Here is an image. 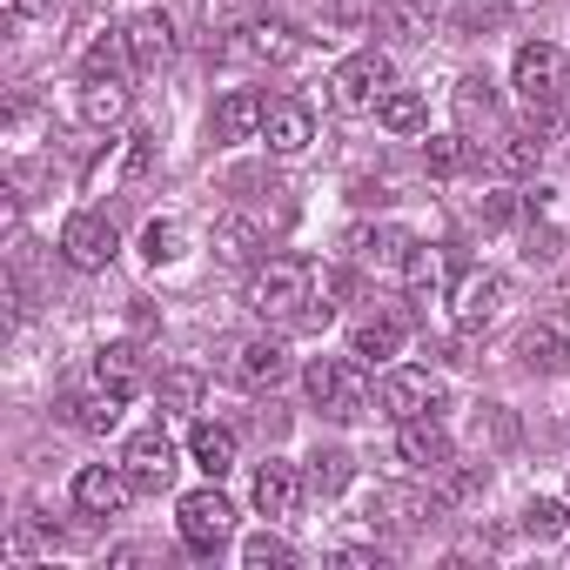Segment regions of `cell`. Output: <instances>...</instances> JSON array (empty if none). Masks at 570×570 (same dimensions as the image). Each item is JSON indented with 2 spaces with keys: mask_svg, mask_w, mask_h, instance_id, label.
<instances>
[{
  "mask_svg": "<svg viewBox=\"0 0 570 570\" xmlns=\"http://www.w3.org/2000/svg\"><path fill=\"white\" fill-rule=\"evenodd\" d=\"M316 303V268L303 255H268L248 268V309L275 330H296L303 309Z\"/></svg>",
  "mask_w": 570,
  "mask_h": 570,
  "instance_id": "cell-1",
  "label": "cell"
},
{
  "mask_svg": "<svg viewBox=\"0 0 570 570\" xmlns=\"http://www.w3.org/2000/svg\"><path fill=\"white\" fill-rule=\"evenodd\" d=\"M303 390H309V403H316L330 423H356V416L370 410V376H363L356 356H316V363L303 370Z\"/></svg>",
  "mask_w": 570,
  "mask_h": 570,
  "instance_id": "cell-2",
  "label": "cell"
},
{
  "mask_svg": "<svg viewBox=\"0 0 570 570\" xmlns=\"http://www.w3.org/2000/svg\"><path fill=\"white\" fill-rule=\"evenodd\" d=\"M510 88H517V101H523L537 121H550V115L563 108V95H570V61H563L550 41H530V48H517Z\"/></svg>",
  "mask_w": 570,
  "mask_h": 570,
  "instance_id": "cell-3",
  "label": "cell"
},
{
  "mask_svg": "<svg viewBox=\"0 0 570 570\" xmlns=\"http://www.w3.org/2000/svg\"><path fill=\"white\" fill-rule=\"evenodd\" d=\"M396 88V68H390V55L383 48H356L350 61H336V75H330V108L336 115H376V101Z\"/></svg>",
  "mask_w": 570,
  "mask_h": 570,
  "instance_id": "cell-4",
  "label": "cell"
},
{
  "mask_svg": "<svg viewBox=\"0 0 570 570\" xmlns=\"http://www.w3.org/2000/svg\"><path fill=\"white\" fill-rule=\"evenodd\" d=\"M175 523H181V543H188L195 557H215V550L228 543V530H235V503L208 483V490H188V497L175 503Z\"/></svg>",
  "mask_w": 570,
  "mask_h": 570,
  "instance_id": "cell-5",
  "label": "cell"
},
{
  "mask_svg": "<svg viewBox=\"0 0 570 570\" xmlns=\"http://www.w3.org/2000/svg\"><path fill=\"white\" fill-rule=\"evenodd\" d=\"M443 510H450V497H436V490H410V483H383V490L370 497V523H376V530H390V537L430 530Z\"/></svg>",
  "mask_w": 570,
  "mask_h": 570,
  "instance_id": "cell-6",
  "label": "cell"
},
{
  "mask_svg": "<svg viewBox=\"0 0 570 570\" xmlns=\"http://www.w3.org/2000/svg\"><path fill=\"white\" fill-rule=\"evenodd\" d=\"M61 255H68L81 275H95V268H108V262L121 255V228H115L108 215H95V208H75V215L61 222Z\"/></svg>",
  "mask_w": 570,
  "mask_h": 570,
  "instance_id": "cell-7",
  "label": "cell"
},
{
  "mask_svg": "<svg viewBox=\"0 0 570 570\" xmlns=\"http://www.w3.org/2000/svg\"><path fill=\"white\" fill-rule=\"evenodd\" d=\"M396 463H403L410 476H443V470L456 463V443H450L443 416H410V423H396Z\"/></svg>",
  "mask_w": 570,
  "mask_h": 570,
  "instance_id": "cell-8",
  "label": "cell"
},
{
  "mask_svg": "<svg viewBox=\"0 0 570 570\" xmlns=\"http://www.w3.org/2000/svg\"><path fill=\"white\" fill-rule=\"evenodd\" d=\"M376 403H383V416H396V423H410V416H443V410H450V396H443V383H436L430 370H390L383 390H376Z\"/></svg>",
  "mask_w": 570,
  "mask_h": 570,
  "instance_id": "cell-9",
  "label": "cell"
},
{
  "mask_svg": "<svg viewBox=\"0 0 570 570\" xmlns=\"http://www.w3.org/2000/svg\"><path fill=\"white\" fill-rule=\"evenodd\" d=\"M503 303H510V282H503L497 268H463V275H456L450 309H456V323H463V330L497 323V316H503Z\"/></svg>",
  "mask_w": 570,
  "mask_h": 570,
  "instance_id": "cell-10",
  "label": "cell"
},
{
  "mask_svg": "<svg viewBox=\"0 0 570 570\" xmlns=\"http://www.w3.org/2000/svg\"><path fill=\"white\" fill-rule=\"evenodd\" d=\"M410 255H416V235H403V228H390V222H383V228L363 222V228L350 235V262L370 268V275H403Z\"/></svg>",
  "mask_w": 570,
  "mask_h": 570,
  "instance_id": "cell-11",
  "label": "cell"
},
{
  "mask_svg": "<svg viewBox=\"0 0 570 570\" xmlns=\"http://www.w3.org/2000/svg\"><path fill=\"white\" fill-rule=\"evenodd\" d=\"M121 470L135 476V490H168L175 483V443H168V430L155 423V430H135L128 436V450H121Z\"/></svg>",
  "mask_w": 570,
  "mask_h": 570,
  "instance_id": "cell-12",
  "label": "cell"
},
{
  "mask_svg": "<svg viewBox=\"0 0 570 570\" xmlns=\"http://www.w3.org/2000/svg\"><path fill=\"white\" fill-rule=\"evenodd\" d=\"M128 497H135V476H128L121 463H88V470L75 476V510H81V517H121Z\"/></svg>",
  "mask_w": 570,
  "mask_h": 570,
  "instance_id": "cell-13",
  "label": "cell"
},
{
  "mask_svg": "<svg viewBox=\"0 0 570 570\" xmlns=\"http://www.w3.org/2000/svg\"><path fill=\"white\" fill-rule=\"evenodd\" d=\"M262 141H268V155H303L316 141V108L296 95H275L262 115Z\"/></svg>",
  "mask_w": 570,
  "mask_h": 570,
  "instance_id": "cell-14",
  "label": "cell"
},
{
  "mask_svg": "<svg viewBox=\"0 0 570 570\" xmlns=\"http://www.w3.org/2000/svg\"><path fill=\"white\" fill-rule=\"evenodd\" d=\"M242 41H228L235 55H248V61H268V68H296L303 55H309V41L289 28V21H248V28H235Z\"/></svg>",
  "mask_w": 570,
  "mask_h": 570,
  "instance_id": "cell-15",
  "label": "cell"
},
{
  "mask_svg": "<svg viewBox=\"0 0 570 570\" xmlns=\"http://www.w3.org/2000/svg\"><path fill=\"white\" fill-rule=\"evenodd\" d=\"M228 376L242 390H275L282 376H289V350H282V336H248L235 356H228Z\"/></svg>",
  "mask_w": 570,
  "mask_h": 570,
  "instance_id": "cell-16",
  "label": "cell"
},
{
  "mask_svg": "<svg viewBox=\"0 0 570 570\" xmlns=\"http://www.w3.org/2000/svg\"><path fill=\"white\" fill-rule=\"evenodd\" d=\"M262 115H268V101H262L255 88H228V95L215 101V115H208V135H215L222 148L255 141V135H262Z\"/></svg>",
  "mask_w": 570,
  "mask_h": 570,
  "instance_id": "cell-17",
  "label": "cell"
},
{
  "mask_svg": "<svg viewBox=\"0 0 570 570\" xmlns=\"http://www.w3.org/2000/svg\"><path fill=\"white\" fill-rule=\"evenodd\" d=\"M128 55H135L141 75H161V68L175 61V21H168L161 8L135 14V21H128Z\"/></svg>",
  "mask_w": 570,
  "mask_h": 570,
  "instance_id": "cell-18",
  "label": "cell"
},
{
  "mask_svg": "<svg viewBox=\"0 0 570 570\" xmlns=\"http://www.w3.org/2000/svg\"><path fill=\"white\" fill-rule=\"evenodd\" d=\"M403 336H410V323H403L396 309H383V316H363V323L350 330V356H356L363 370H383V363L403 350Z\"/></svg>",
  "mask_w": 570,
  "mask_h": 570,
  "instance_id": "cell-19",
  "label": "cell"
},
{
  "mask_svg": "<svg viewBox=\"0 0 570 570\" xmlns=\"http://www.w3.org/2000/svg\"><path fill=\"white\" fill-rule=\"evenodd\" d=\"M95 383H101L108 396H121V403H135V396L148 390V356H141L135 343H108V350L95 356Z\"/></svg>",
  "mask_w": 570,
  "mask_h": 570,
  "instance_id": "cell-20",
  "label": "cell"
},
{
  "mask_svg": "<svg viewBox=\"0 0 570 570\" xmlns=\"http://www.w3.org/2000/svg\"><path fill=\"white\" fill-rule=\"evenodd\" d=\"M450 14V0H383L376 8V28L396 35V41H430Z\"/></svg>",
  "mask_w": 570,
  "mask_h": 570,
  "instance_id": "cell-21",
  "label": "cell"
},
{
  "mask_svg": "<svg viewBox=\"0 0 570 570\" xmlns=\"http://www.w3.org/2000/svg\"><path fill=\"white\" fill-rule=\"evenodd\" d=\"M303 490H309V476H303L296 463H262V470H255V510H262V517H296Z\"/></svg>",
  "mask_w": 570,
  "mask_h": 570,
  "instance_id": "cell-22",
  "label": "cell"
},
{
  "mask_svg": "<svg viewBox=\"0 0 570 570\" xmlns=\"http://www.w3.org/2000/svg\"><path fill=\"white\" fill-rule=\"evenodd\" d=\"M235 430L228 423H195L188 430V456H195V470H208V483H222L228 470H235Z\"/></svg>",
  "mask_w": 570,
  "mask_h": 570,
  "instance_id": "cell-23",
  "label": "cell"
},
{
  "mask_svg": "<svg viewBox=\"0 0 570 570\" xmlns=\"http://www.w3.org/2000/svg\"><path fill=\"white\" fill-rule=\"evenodd\" d=\"M450 268H456V248H416L403 282H410V303H436L450 289Z\"/></svg>",
  "mask_w": 570,
  "mask_h": 570,
  "instance_id": "cell-24",
  "label": "cell"
},
{
  "mask_svg": "<svg viewBox=\"0 0 570 570\" xmlns=\"http://www.w3.org/2000/svg\"><path fill=\"white\" fill-rule=\"evenodd\" d=\"M517 356H523V370H537V376H563V370H570V343H563L550 323L523 330V336H517Z\"/></svg>",
  "mask_w": 570,
  "mask_h": 570,
  "instance_id": "cell-25",
  "label": "cell"
},
{
  "mask_svg": "<svg viewBox=\"0 0 570 570\" xmlns=\"http://www.w3.org/2000/svg\"><path fill=\"white\" fill-rule=\"evenodd\" d=\"M128 75H141L135 55H128V35H101V41L81 55V81H128Z\"/></svg>",
  "mask_w": 570,
  "mask_h": 570,
  "instance_id": "cell-26",
  "label": "cell"
},
{
  "mask_svg": "<svg viewBox=\"0 0 570 570\" xmlns=\"http://www.w3.org/2000/svg\"><path fill=\"white\" fill-rule=\"evenodd\" d=\"M81 121L88 128L128 121V81H81Z\"/></svg>",
  "mask_w": 570,
  "mask_h": 570,
  "instance_id": "cell-27",
  "label": "cell"
},
{
  "mask_svg": "<svg viewBox=\"0 0 570 570\" xmlns=\"http://www.w3.org/2000/svg\"><path fill=\"white\" fill-rule=\"evenodd\" d=\"M376 128H390V135H423V128H430L423 95H416V88H390V95L376 101Z\"/></svg>",
  "mask_w": 570,
  "mask_h": 570,
  "instance_id": "cell-28",
  "label": "cell"
},
{
  "mask_svg": "<svg viewBox=\"0 0 570 570\" xmlns=\"http://www.w3.org/2000/svg\"><path fill=\"white\" fill-rule=\"evenodd\" d=\"M262 242H268V228H262L255 215H222V222H215V248H222V262H255Z\"/></svg>",
  "mask_w": 570,
  "mask_h": 570,
  "instance_id": "cell-29",
  "label": "cell"
},
{
  "mask_svg": "<svg viewBox=\"0 0 570 570\" xmlns=\"http://www.w3.org/2000/svg\"><path fill=\"white\" fill-rule=\"evenodd\" d=\"M497 161H503L510 175H537V168H543V121H530V128H510V135L497 141Z\"/></svg>",
  "mask_w": 570,
  "mask_h": 570,
  "instance_id": "cell-30",
  "label": "cell"
},
{
  "mask_svg": "<svg viewBox=\"0 0 570 570\" xmlns=\"http://www.w3.org/2000/svg\"><path fill=\"white\" fill-rule=\"evenodd\" d=\"M470 161H476L470 135H430V141H423V168H430V175H443V181H450V175H463Z\"/></svg>",
  "mask_w": 570,
  "mask_h": 570,
  "instance_id": "cell-31",
  "label": "cell"
},
{
  "mask_svg": "<svg viewBox=\"0 0 570 570\" xmlns=\"http://www.w3.org/2000/svg\"><path fill=\"white\" fill-rule=\"evenodd\" d=\"M303 476H309V490H316V497H343V490H350V476H356V463H350V450H316Z\"/></svg>",
  "mask_w": 570,
  "mask_h": 570,
  "instance_id": "cell-32",
  "label": "cell"
},
{
  "mask_svg": "<svg viewBox=\"0 0 570 570\" xmlns=\"http://www.w3.org/2000/svg\"><path fill=\"white\" fill-rule=\"evenodd\" d=\"M115 416H121V396H108V390H95V396H75V403H68V423H75V430H88V436H108V430H115Z\"/></svg>",
  "mask_w": 570,
  "mask_h": 570,
  "instance_id": "cell-33",
  "label": "cell"
},
{
  "mask_svg": "<svg viewBox=\"0 0 570 570\" xmlns=\"http://www.w3.org/2000/svg\"><path fill=\"white\" fill-rule=\"evenodd\" d=\"M570 530V497L557 503V497H537V503H523V537H537V543H557Z\"/></svg>",
  "mask_w": 570,
  "mask_h": 570,
  "instance_id": "cell-34",
  "label": "cell"
},
{
  "mask_svg": "<svg viewBox=\"0 0 570 570\" xmlns=\"http://www.w3.org/2000/svg\"><path fill=\"white\" fill-rule=\"evenodd\" d=\"M155 396H161L168 416H188V410H202V376H195V370H161Z\"/></svg>",
  "mask_w": 570,
  "mask_h": 570,
  "instance_id": "cell-35",
  "label": "cell"
},
{
  "mask_svg": "<svg viewBox=\"0 0 570 570\" xmlns=\"http://www.w3.org/2000/svg\"><path fill=\"white\" fill-rule=\"evenodd\" d=\"M456 115H463V128L497 121V95H490V81H483V75H463V81H456Z\"/></svg>",
  "mask_w": 570,
  "mask_h": 570,
  "instance_id": "cell-36",
  "label": "cell"
},
{
  "mask_svg": "<svg viewBox=\"0 0 570 570\" xmlns=\"http://www.w3.org/2000/svg\"><path fill=\"white\" fill-rule=\"evenodd\" d=\"M242 563H248V570H289V563H296V550L282 543V537H268V530H255V537L242 543Z\"/></svg>",
  "mask_w": 570,
  "mask_h": 570,
  "instance_id": "cell-37",
  "label": "cell"
},
{
  "mask_svg": "<svg viewBox=\"0 0 570 570\" xmlns=\"http://www.w3.org/2000/svg\"><path fill=\"white\" fill-rule=\"evenodd\" d=\"M155 161H161V141H155L148 128H135V135H128V155H121V181H148Z\"/></svg>",
  "mask_w": 570,
  "mask_h": 570,
  "instance_id": "cell-38",
  "label": "cell"
},
{
  "mask_svg": "<svg viewBox=\"0 0 570 570\" xmlns=\"http://www.w3.org/2000/svg\"><path fill=\"white\" fill-rule=\"evenodd\" d=\"M141 255H148L155 268H161V262H175V255H181V228H175V222H148V235H141Z\"/></svg>",
  "mask_w": 570,
  "mask_h": 570,
  "instance_id": "cell-39",
  "label": "cell"
},
{
  "mask_svg": "<svg viewBox=\"0 0 570 570\" xmlns=\"http://www.w3.org/2000/svg\"><path fill=\"white\" fill-rule=\"evenodd\" d=\"M517 215H523V195H483V202H476V222H483V228H510Z\"/></svg>",
  "mask_w": 570,
  "mask_h": 570,
  "instance_id": "cell-40",
  "label": "cell"
},
{
  "mask_svg": "<svg viewBox=\"0 0 570 570\" xmlns=\"http://www.w3.org/2000/svg\"><path fill=\"white\" fill-rule=\"evenodd\" d=\"M483 483H490V470H456V463L443 470V497H450V503H463V497H476Z\"/></svg>",
  "mask_w": 570,
  "mask_h": 570,
  "instance_id": "cell-41",
  "label": "cell"
},
{
  "mask_svg": "<svg viewBox=\"0 0 570 570\" xmlns=\"http://www.w3.org/2000/svg\"><path fill=\"white\" fill-rule=\"evenodd\" d=\"M350 289H356V275H350V268H316V296L350 303Z\"/></svg>",
  "mask_w": 570,
  "mask_h": 570,
  "instance_id": "cell-42",
  "label": "cell"
},
{
  "mask_svg": "<svg viewBox=\"0 0 570 570\" xmlns=\"http://www.w3.org/2000/svg\"><path fill=\"white\" fill-rule=\"evenodd\" d=\"M330 563H336V570H383V550H363V543H350V550H336Z\"/></svg>",
  "mask_w": 570,
  "mask_h": 570,
  "instance_id": "cell-43",
  "label": "cell"
},
{
  "mask_svg": "<svg viewBox=\"0 0 570 570\" xmlns=\"http://www.w3.org/2000/svg\"><path fill=\"white\" fill-rule=\"evenodd\" d=\"M557 248H563L557 228H530V248H523V255H530V262H557Z\"/></svg>",
  "mask_w": 570,
  "mask_h": 570,
  "instance_id": "cell-44",
  "label": "cell"
},
{
  "mask_svg": "<svg viewBox=\"0 0 570 570\" xmlns=\"http://www.w3.org/2000/svg\"><path fill=\"white\" fill-rule=\"evenodd\" d=\"M550 309H557V316L570 323V275H563V282H557V289H550Z\"/></svg>",
  "mask_w": 570,
  "mask_h": 570,
  "instance_id": "cell-45",
  "label": "cell"
},
{
  "mask_svg": "<svg viewBox=\"0 0 570 570\" xmlns=\"http://www.w3.org/2000/svg\"><path fill=\"white\" fill-rule=\"evenodd\" d=\"M8 8H14V14H55L61 0H8Z\"/></svg>",
  "mask_w": 570,
  "mask_h": 570,
  "instance_id": "cell-46",
  "label": "cell"
}]
</instances>
